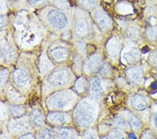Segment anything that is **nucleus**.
Wrapping results in <instances>:
<instances>
[{
  "instance_id": "obj_13",
  "label": "nucleus",
  "mask_w": 157,
  "mask_h": 139,
  "mask_svg": "<svg viewBox=\"0 0 157 139\" xmlns=\"http://www.w3.org/2000/svg\"><path fill=\"white\" fill-rule=\"evenodd\" d=\"M73 36L78 39H83L88 37L90 33V26L85 18L75 16L73 20Z\"/></svg>"
},
{
  "instance_id": "obj_20",
  "label": "nucleus",
  "mask_w": 157,
  "mask_h": 139,
  "mask_svg": "<svg viewBox=\"0 0 157 139\" xmlns=\"http://www.w3.org/2000/svg\"><path fill=\"white\" fill-rule=\"evenodd\" d=\"M35 133L36 139H56L55 129L48 125L35 131Z\"/></svg>"
},
{
  "instance_id": "obj_35",
  "label": "nucleus",
  "mask_w": 157,
  "mask_h": 139,
  "mask_svg": "<svg viewBox=\"0 0 157 139\" xmlns=\"http://www.w3.org/2000/svg\"><path fill=\"white\" fill-rule=\"evenodd\" d=\"M139 56V54L138 51H131L128 53H126L124 54V59L128 63L135 62L138 59Z\"/></svg>"
},
{
  "instance_id": "obj_8",
  "label": "nucleus",
  "mask_w": 157,
  "mask_h": 139,
  "mask_svg": "<svg viewBox=\"0 0 157 139\" xmlns=\"http://www.w3.org/2000/svg\"><path fill=\"white\" fill-rule=\"evenodd\" d=\"M4 128L14 138L23 133L35 131L27 115L17 118L10 117Z\"/></svg>"
},
{
  "instance_id": "obj_27",
  "label": "nucleus",
  "mask_w": 157,
  "mask_h": 139,
  "mask_svg": "<svg viewBox=\"0 0 157 139\" xmlns=\"http://www.w3.org/2000/svg\"><path fill=\"white\" fill-rule=\"evenodd\" d=\"M80 139H100L98 138L97 131L93 129H86L80 135Z\"/></svg>"
},
{
  "instance_id": "obj_53",
  "label": "nucleus",
  "mask_w": 157,
  "mask_h": 139,
  "mask_svg": "<svg viewBox=\"0 0 157 139\" xmlns=\"http://www.w3.org/2000/svg\"><path fill=\"white\" fill-rule=\"evenodd\" d=\"M105 2H108V1H110V0H105Z\"/></svg>"
},
{
  "instance_id": "obj_9",
  "label": "nucleus",
  "mask_w": 157,
  "mask_h": 139,
  "mask_svg": "<svg viewBox=\"0 0 157 139\" xmlns=\"http://www.w3.org/2000/svg\"><path fill=\"white\" fill-rule=\"evenodd\" d=\"M1 39L3 42L4 50L5 65L7 66H13L16 64L19 57L18 47L13 37L12 33L6 34Z\"/></svg>"
},
{
  "instance_id": "obj_51",
  "label": "nucleus",
  "mask_w": 157,
  "mask_h": 139,
  "mask_svg": "<svg viewBox=\"0 0 157 139\" xmlns=\"http://www.w3.org/2000/svg\"><path fill=\"white\" fill-rule=\"evenodd\" d=\"M2 129H3V127H2V125H0V134H1V133H2Z\"/></svg>"
},
{
  "instance_id": "obj_12",
  "label": "nucleus",
  "mask_w": 157,
  "mask_h": 139,
  "mask_svg": "<svg viewBox=\"0 0 157 139\" xmlns=\"http://www.w3.org/2000/svg\"><path fill=\"white\" fill-rule=\"evenodd\" d=\"M5 99L9 104H25L27 97L12 84L11 82L8 83L4 91Z\"/></svg>"
},
{
  "instance_id": "obj_19",
  "label": "nucleus",
  "mask_w": 157,
  "mask_h": 139,
  "mask_svg": "<svg viewBox=\"0 0 157 139\" xmlns=\"http://www.w3.org/2000/svg\"><path fill=\"white\" fill-rule=\"evenodd\" d=\"M10 117H20L27 115V109L25 104H9Z\"/></svg>"
},
{
  "instance_id": "obj_29",
  "label": "nucleus",
  "mask_w": 157,
  "mask_h": 139,
  "mask_svg": "<svg viewBox=\"0 0 157 139\" xmlns=\"http://www.w3.org/2000/svg\"><path fill=\"white\" fill-rule=\"evenodd\" d=\"M52 1V0H27L29 4L37 9H40L46 6H48Z\"/></svg>"
},
{
  "instance_id": "obj_2",
  "label": "nucleus",
  "mask_w": 157,
  "mask_h": 139,
  "mask_svg": "<svg viewBox=\"0 0 157 139\" xmlns=\"http://www.w3.org/2000/svg\"><path fill=\"white\" fill-rule=\"evenodd\" d=\"M37 75H39L37 59H34L31 53L22 52L20 54L16 64L11 72L10 82L27 97L34 90Z\"/></svg>"
},
{
  "instance_id": "obj_48",
  "label": "nucleus",
  "mask_w": 157,
  "mask_h": 139,
  "mask_svg": "<svg viewBox=\"0 0 157 139\" xmlns=\"http://www.w3.org/2000/svg\"><path fill=\"white\" fill-rule=\"evenodd\" d=\"M149 51V49L148 48V47H144L143 49V53L145 54V53H147Z\"/></svg>"
},
{
  "instance_id": "obj_26",
  "label": "nucleus",
  "mask_w": 157,
  "mask_h": 139,
  "mask_svg": "<svg viewBox=\"0 0 157 139\" xmlns=\"http://www.w3.org/2000/svg\"><path fill=\"white\" fill-rule=\"evenodd\" d=\"M52 6L59 10L69 11L71 7V3L69 0H52Z\"/></svg>"
},
{
  "instance_id": "obj_4",
  "label": "nucleus",
  "mask_w": 157,
  "mask_h": 139,
  "mask_svg": "<svg viewBox=\"0 0 157 139\" xmlns=\"http://www.w3.org/2000/svg\"><path fill=\"white\" fill-rule=\"evenodd\" d=\"M73 75L72 70L67 65L57 66L43 79V93L47 92L48 96L55 91L67 88L72 84Z\"/></svg>"
},
{
  "instance_id": "obj_24",
  "label": "nucleus",
  "mask_w": 157,
  "mask_h": 139,
  "mask_svg": "<svg viewBox=\"0 0 157 139\" xmlns=\"http://www.w3.org/2000/svg\"><path fill=\"white\" fill-rule=\"evenodd\" d=\"M9 105L6 100H0V125L2 127H4L10 119Z\"/></svg>"
},
{
  "instance_id": "obj_18",
  "label": "nucleus",
  "mask_w": 157,
  "mask_h": 139,
  "mask_svg": "<svg viewBox=\"0 0 157 139\" xmlns=\"http://www.w3.org/2000/svg\"><path fill=\"white\" fill-rule=\"evenodd\" d=\"M90 89L93 98L95 99H100L104 94L102 82L99 77H94L90 80Z\"/></svg>"
},
{
  "instance_id": "obj_49",
  "label": "nucleus",
  "mask_w": 157,
  "mask_h": 139,
  "mask_svg": "<svg viewBox=\"0 0 157 139\" xmlns=\"http://www.w3.org/2000/svg\"><path fill=\"white\" fill-rule=\"evenodd\" d=\"M154 124H155L156 127L157 128V113L154 116Z\"/></svg>"
},
{
  "instance_id": "obj_30",
  "label": "nucleus",
  "mask_w": 157,
  "mask_h": 139,
  "mask_svg": "<svg viewBox=\"0 0 157 139\" xmlns=\"http://www.w3.org/2000/svg\"><path fill=\"white\" fill-rule=\"evenodd\" d=\"M128 123L134 130H139L141 128V122L136 115H131L128 117Z\"/></svg>"
},
{
  "instance_id": "obj_14",
  "label": "nucleus",
  "mask_w": 157,
  "mask_h": 139,
  "mask_svg": "<svg viewBox=\"0 0 157 139\" xmlns=\"http://www.w3.org/2000/svg\"><path fill=\"white\" fill-rule=\"evenodd\" d=\"M27 116L34 131L47 125L45 121V114L44 110L39 106H34L32 108Z\"/></svg>"
},
{
  "instance_id": "obj_36",
  "label": "nucleus",
  "mask_w": 157,
  "mask_h": 139,
  "mask_svg": "<svg viewBox=\"0 0 157 139\" xmlns=\"http://www.w3.org/2000/svg\"><path fill=\"white\" fill-rule=\"evenodd\" d=\"M98 3V0H85L81 3L80 4L82 5L83 7L87 9H93L96 7V6L97 5Z\"/></svg>"
},
{
  "instance_id": "obj_5",
  "label": "nucleus",
  "mask_w": 157,
  "mask_h": 139,
  "mask_svg": "<svg viewBox=\"0 0 157 139\" xmlns=\"http://www.w3.org/2000/svg\"><path fill=\"white\" fill-rule=\"evenodd\" d=\"M77 100V93L67 88L51 93L45 97L44 103L48 111L69 112L76 105Z\"/></svg>"
},
{
  "instance_id": "obj_32",
  "label": "nucleus",
  "mask_w": 157,
  "mask_h": 139,
  "mask_svg": "<svg viewBox=\"0 0 157 139\" xmlns=\"http://www.w3.org/2000/svg\"><path fill=\"white\" fill-rule=\"evenodd\" d=\"M10 19L7 14L0 15V32L4 31L9 26Z\"/></svg>"
},
{
  "instance_id": "obj_21",
  "label": "nucleus",
  "mask_w": 157,
  "mask_h": 139,
  "mask_svg": "<svg viewBox=\"0 0 157 139\" xmlns=\"http://www.w3.org/2000/svg\"><path fill=\"white\" fill-rule=\"evenodd\" d=\"M131 104L135 110L142 111L146 108L147 105V101L143 95L135 94L131 98Z\"/></svg>"
},
{
  "instance_id": "obj_40",
  "label": "nucleus",
  "mask_w": 157,
  "mask_h": 139,
  "mask_svg": "<svg viewBox=\"0 0 157 139\" xmlns=\"http://www.w3.org/2000/svg\"><path fill=\"white\" fill-rule=\"evenodd\" d=\"M0 65H5L4 45L2 39H0ZM5 66H6V65H5Z\"/></svg>"
},
{
  "instance_id": "obj_38",
  "label": "nucleus",
  "mask_w": 157,
  "mask_h": 139,
  "mask_svg": "<svg viewBox=\"0 0 157 139\" xmlns=\"http://www.w3.org/2000/svg\"><path fill=\"white\" fill-rule=\"evenodd\" d=\"M109 135H110L113 139H126L124 137L122 133H121L118 129L111 130L110 131V133H109Z\"/></svg>"
},
{
  "instance_id": "obj_25",
  "label": "nucleus",
  "mask_w": 157,
  "mask_h": 139,
  "mask_svg": "<svg viewBox=\"0 0 157 139\" xmlns=\"http://www.w3.org/2000/svg\"><path fill=\"white\" fill-rule=\"evenodd\" d=\"M126 75L131 81L136 83H140L143 80V73L140 68L137 67H133L128 69L126 71Z\"/></svg>"
},
{
  "instance_id": "obj_23",
  "label": "nucleus",
  "mask_w": 157,
  "mask_h": 139,
  "mask_svg": "<svg viewBox=\"0 0 157 139\" xmlns=\"http://www.w3.org/2000/svg\"><path fill=\"white\" fill-rule=\"evenodd\" d=\"M73 87H74V91L77 93V94L82 95L87 92L90 84L85 77H79L74 82Z\"/></svg>"
},
{
  "instance_id": "obj_34",
  "label": "nucleus",
  "mask_w": 157,
  "mask_h": 139,
  "mask_svg": "<svg viewBox=\"0 0 157 139\" xmlns=\"http://www.w3.org/2000/svg\"><path fill=\"white\" fill-rule=\"evenodd\" d=\"M113 124L118 129H126L128 127V125L126 120L121 117H116L115 118H114Z\"/></svg>"
},
{
  "instance_id": "obj_15",
  "label": "nucleus",
  "mask_w": 157,
  "mask_h": 139,
  "mask_svg": "<svg viewBox=\"0 0 157 139\" xmlns=\"http://www.w3.org/2000/svg\"><path fill=\"white\" fill-rule=\"evenodd\" d=\"M94 20L101 30L108 31L112 27L113 21L104 10L99 9L95 12Z\"/></svg>"
},
{
  "instance_id": "obj_33",
  "label": "nucleus",
  "mask_w": 157,
  "mask_h": 139,
  "mask_svg": "<svg viewBox=\"0 0 157 139\" xmlns=\"http://www.w3.org/2000/svg\"><path fill=\"white\" fill-rule=\"evenodd\" d=\"M111 67L109 63H104L101 65L100 69L98 70L99 75L102 77H107L111 73Z\"/></svg>"
},
{
  "instance_id": "obj_3",
  "label": "nucleus",
  "mask_w": 157,
  "mask_h": 139,
  "mask_svg": "<svg viewBox=\"0 0 157 139\" xmlns=\"http://www.w3.org/2000/svg\"><path fill=\"white\" fill-rule=\"evenodd\" d=\"M36 15L45 27L56 33L69 31L73 25V19L69 11H65L53 6H46L38 9Z\"/></svg>"
},
{
  "instance_id": "obj_6",
  "label": "nucleus",
  "mask_w": 157,
  "mask_h": 139,
  "mask_svg": "<svg viewBox=\"0 0 157 139\" xmlns=\"http://www.w3.org/2000/svg\"><path fill=\"white\" fill-rule=\"evenodd\" d=\"M73 121L80 129H88L95 122L97 110L90 100H83L78 103L72 112Z\"/></svg>"
},
{
  "instance_id": "obj_1",
  "label": "nucleus",
  "mask_w": 157,
  "mask_h": 139,
  "mask_svg": "<svg viewBox=\"0 0 157 139\" xmlns=\"http://www.w3.org/2000/svg\"><path fill=\"white\" fill-rule=\"evenodd\" d=\"M44 27L45 26L39 18H27L25 16L23 19L22 17L17 18L11 33L18 49L29 51L40 45L45 37Z\"/></svg>"
},
{
  "instance_id": "obj_41",
  "label": "nucleus",
  "mask_w": 157,
  "mask_h": 139,
  "mask_svg": "<svg viewBox=\"0 0 157 139\" xmlns=\"http://www.w3.org/2000/svg\"><path fill=\"white\" fill-rule=\"evenodd\" d=\"M0 139H15L10 133L7 131V130L3 127L2 131L1 134H0Z\"/></svg>"
},
{
  "instance_id": "obj_22",
  "label": "nucleus",
  "mask_w": 157,
  "mask_h": 139,
  "mask_svg": "<svg viewBox=\"0 0 157 139\" xmlns=\"http://www.w3.org/2000/svg\"><path fill=\"white\" fill-rule=\"evenodd\" d=\"M11 71L5 65H0V91L4 92L5 87L10 82Z\"/></svg>"
},
{
  "instance_id": "obj_52",
  "label": "nucleus",
  "mask_w": 157,
  "mask_h": 139,
  "mask_svg": "<svg viewBox=\"0 0 157 139\" xmlns=\"http://www.w3.org/2000/svg\"><path fill=\"white\" fill-rule=\"evenodd\" d=\"M78 1H79V2L81 4V3H82L84 1H85V0H78Z\"/></svg>"
},
{
  "instance_id": "obj_31",
  "label": "nucleus",
  "mask_w": 157,
  "mask_h": 139,
  "mask_svg": "<svg viewBox=\"0 0 157 139\" xmlns=\"http://www.w3.org/2000/svg\"><path fill=\"white\" fill-rule=\"evenodd\" d=\"M81 67V57L80 54H75L73 57V67L72 71L74 72H78L80 70Z\"/></svg>"
},
{
  "instance_id": "obj_28",
  "label": "nucleus",
  "mask_w": 157,
  "mask_h": 139,
  "mask_svg": "<svg viewBox=\"0 0 157 139\" xmlns=\"http://www.w3.org/2000/svg\"><path fill=\"white\" fill-rule=\"evenodd\" d=\"M106 49L108 50V54L111 57L112 59H115L117 57L118 51H119V47L117 44L115 42L110 41L108 43L107 47Z\"/></svg>"
},
{
  "instance_id": "obj_47",
  "label": "nucleus",
  "mask_w": 157,
  "mask_h": 139,
  "mask_svg": "<svg viewBox=\"0 0 157 139\" xmlns=\"http://www.w3.org/2000/svg\"><path fill=\"white\" fill-rule=\"evenodd\" d=\"M128 138H130L131 139H137V138H136V136L133 133H130L128 134Z\"/></svg>"
},
{
  "instance_id": "obj_37",
  "label": "nucleus",
  "mask_w": 157,
  "mask_h": 139,
  "mask_svg": "<svg viewBox=\"0 0 157 139\" xmlns=\"http://www.w3.org/2000/svg\"><path fill=\"white\" fill-rule=\"evenodd\" d=\"M15 139H36V133L34 131H30L17 136Z\"/></svg>"
},
{
  "instance_id": "obj_42",
  "label": "nucleus",
  "mask_w": 157,
  "mask_h": 139,
  "mask_svg": "<svg viewBox=\"0 0 157 139\" xmlns=\"http://www.w3.org/2000/svg\"><path fill=\"white\" fill-rule=\"evenodd\" d=\"M127 35L128 37L130 38H136L138 35V30L136 28H133V27H131L127 30Z\"/></svg>"
},
{
  "instance_id": "obj_10",
  "label": "nucleus",
  "mask_w": 157,
  "mask_h": 139,
  "mask_svg": "<svg viewBox=\"0 0 157 139\" xmlns=\"http://www.w3.org/2000/svg\"><path fill=\"white\" fill-rule=\"evenodd\" d=\"M46 125L52 128L69 126L73 122L72 114L63 111H48L45 114Z\"/></svg>"
},
{
  "instance_id": "obj_43",
  "label": "nucleus",
  "mask_w": 157,
  "mask_h": 139,
  "mask_svg": "<svg viewBox=\"0 0 157 139\" xmlns=\"http://www.w3.org/2000/svg\"><path fill=\"white\" fill-rule=\"evenodd\" d=\"M143 139H157L155 135L150 131H146L143 133Z\"/></svg>"
},
{
  "instance_id": "obj_11",
  "label": "nucleus",
  "mask_w": 157,
  "mask_h": 139,
  "mask_svg": "<svg viewBox=\"0 0 157 139\" xmlns=\"http://www.w3.org/2000/svg\"><path fill=\"white\" fill-rule=\"evenodd\" d=\"M56 67L57 65L52 61V60L48 56L47 48H44L40 52L37 59V67L39 76L44 79L45 76Z\"/></svg>"
},
{
  "instance_id": "obj_45",
  "label": "nucleus",
  "mask_w": 157,
  "mask_h": 139,
  "mask_svg": "<svg viewBox=\"0 0 157 139\" xmlns=\"http://www.w3.org/2000/svg\"><path fill=\"white\" fill-rule=\"evenodd\" d=\"M150 88L151 89H156V88H157V83L156 82L151 83L150 85Z\"/></svg>"
},
{
  "instance_id": "obj_50",
  "label": "nucleus",
  "mask_w": 157,
  "mask_h": 139,
  "mask_svg": "<svg viewBox=\"0 0 157 139\" xmlns=\"http://www.w3.org/2000/svg\"><path fill=\"white\" fill-rule=\"evenodd\" d=\"M7 2H8V3H12L13 2H14L15 0H6Z\"/></svg>"
},
{
  "instance_id": "obj_16",
  "label": "nucleus",
  "mask_w": 157,
  "mask_h": 139,
  "mask_svg": "<svg viewBox=\"0 0 157 139\" xmlns=\"http://www.w3.org/2000/svg\"><path fill=\"white\" fill-rule=\"evenodd\" d=\"M53 129L56 134V139H78L80 137L77 130L71 126Z\"/></svg>"
},
{
  "instance_id": "obj_39",
  "label": "nucleus",
  "mask_w": 157,
  "mask_h": 139,
  "mask_svg": "<svg viewBox=\"0 0 157 139\" xmlns=\"http://www.w3.org/2000/svg\"><path fill=\"white\" fill-rule=\"evenodd\" d=\"M8 4L6 0H0V15L6 14L8 10Z\"/></svg>"
},
{
  "instance_id": "obj_44",
  "label": "nucleus",
  "mask_w": 157,
  "mask_h": 139,
  "mask_svg": "<svg viewBox=\"0 0 157 139\" xmlns=\"http://www.w3.org/2000/svg\"><path fill=\"white\" fill-rule=\"evenodd\" d=\"M148 36L149 38H151V39H154L156 37V35H157V32L156 30L154 29H150L148 30Z\"/></svg>"
},
{
  "instance_id": "obj_17",
  "label": "nucleus",
  "mask_w": 157,
  "mask_h": 139,
  "mask_svg": "<svg viewBox=\"0 0 157 139\" xmlns=\"http://www.w3.org/2000/svg\"><path fill=\"white\" fill-rule=\"evenodd\" d=\"M101 66V57L99 54H94L88 58L84 64L85 71L91 74L97 71Z\"/></svg>"
},
{
  "instance_id": "obj_7",
  "label": "nucleus",
  "mask_w": 157,
  "mask_h": 139,
  "mask_svg": "<svg viewBox=\"0 0 157 139\" xmlns=\"http://www.w3.org/2000/svg\"><path fill=\"white\" fill-rule=\"evenodd\" d=\"M47 52L52 61L58 66L67 63L72 55L68 42L62 39L53 42L48 45L47 47Z\"/></svg>"
},
{
  "instance_id": "obj_46",
  "label": "nucleus",
  "mask_w": 157,
  "mask_h": 139,
  "mask_svg": "<svg viewBox=\"0 0 157 139\" xmlns=\"http://www.w3.org/2000/svg\"><path fill=\"white\" fill-rule=\"evenodd\" d=\"M100 139H113V138L111 137L110 135H105V136H101Z\"/></svg>"
}]
</instances>
